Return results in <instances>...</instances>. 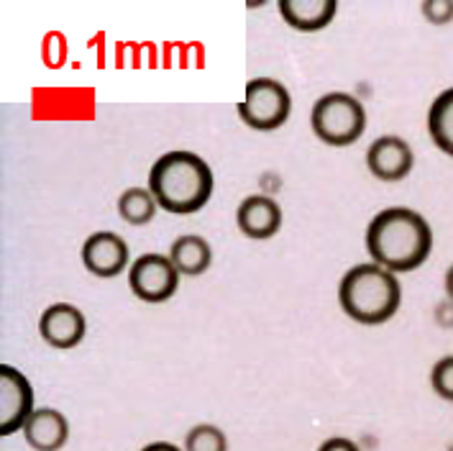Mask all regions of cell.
Segmentation results:
<instances>
[{
  "instance_id": "cell-1",
  "label": "cell",
  "mask_w": 453,
  "mask_h": 451,
  "mask_svg": "<svg viewBox=\"0 0 453 451\" xmlns=\"http://www.w3.org/2000/svg\"><path fill=\"white\" fill-rule=\"evenodd\" d=\"M364 244L372 261L403 275L428 261L435 237L426 215L405 206H392L369 221Z\"/></svg>"
},
{
  "instance_id": "cell-2",
  "label": "cell",
  "mask_w": 453,
  "mask_h": 451,
  "mask_svg": "<svg viewBox=\"0 0 453 451\" xmlns=\"http://www.w3.org/2000/svg\"><path fill=\"white\" fill-rule=\"evenodd\" d=\"M149 191L159 208L174 215H190L203 211L213 198L215 177L211 165L188 149H174L162 154L149 169Z\"/></svg>"
},
{
  "instance_id": "cell-3",
  "label": "cell",
  "mask_w": 453,
  "mask_h": 451,
  "mask_svg": "<svg viewBox=\"0 0 453 451\" xmlns=\"http://www.w3.org/2000/svg\"><path fill=\"white\" fill-rule=\"evenodd\" d=\"M341 310L361 326H382L395 318L403 303V285L395 272L377 261L354 264L338 283Z\"/></svg>"
},
{
  "instance_id": "cell-4",
  "label": "cell",
  "mask_w": 453,
  "mask_h": 451,
  "mask_svg": "<svg viewBox=\"0 0 453 451\" xmlns=\"http://www.w3.org/2000/svg\"><path fill=\"white\" fill-rule=\"evenodd\" d=\"M312 134L328 146L357 144L366 131V108L351 93H326L312 103Z\"/></svg>"
},
{
  "instance_id": "cell-5",
  "label": "cell",
  "mask_w": 453,
  "mask_h": 451,
  "mask_svg": "<svg viewBox=\"0 0 453 451\" xmlns=\"http://www.w3.org/2000/svg\"><path fill=\"white\" fill-rule=\"evenodd\" d=\"M292 113V96L274 77H254L246 82L239 103V119L254 131H277Z\"/></svg>"
},
{
  "instance_id": "cell-6",
  "label": "cell",
  "mask_w": 453,
  "mask_h": 451,
  "mask_svg": "<svg viewBox=\"0 0 453 451\" xmlns=\"http://www.w3.org/2000/svg\"><path fill=\"white\" fill-rule=\"evenodd\" d=\"M128 287L143 303H167L180 287V272L169 254H142L128 267Z\"/></svg>"
},
{
  "instance_id": "cell-7",
  "label": "cell",
  "mask_w": 453,
  "mask_h": 451,
  "mask_svg": "<svg viewBox=\"0 0 453 451\" xmlns=\"http://www.w3.org/2000/svg\"><path fill=\"white\" fill-rule=\"evenodd\" d=\"M34 410V387L28 377L11 364H0V436L24 431Z\"/></svg>"
},
{
  "instance_id": "cell-8",
  "label": "cell",
  "mask_w": 453,
  "mask_h": 451,
  "mask_svg": "<svg viewBox=\"0 0 453 451\" xmlns=\"http://www.w3.org/2000/svg\"><path fill=\"white\" fill-rule=\"evenodd\" d=\"M82 264L90 275L103 277V280H111V277H119L123 275L128 267H131V252H128V244L119 237L116 231H96L85 238L82 244Z\"/></svg>"
},
{
  "instance_id": "cell-9",
  "label": "cell",
  "mask_w": 453,
  "mask_h": 451,
  "mask_svg": "<svg viewBox=\"0 0 453 451\" xmlns=\"http://www.w3.org/2000/svg\"><path fill=\"white\" fill-rule=\"evenodd\" d=\"M366 167L369 172L382 183H400L415 167V152L412 146L395 134H384L369 144L366 149Z\"/></svg>"
},
{
  "instance_id": "cell-10",
  "label": "cell",
  "mask_w": 453,
  "mask_h": 451,
  "mask_svg": "<svg viewBox=\"0 0 453 451\" xmlns=\"http://www.w3.org/2000/svg\"><path fill=\"white\" fill-rule=\"evenodd\" d=\"M39 333L51 349L67 352L82 344L88 333V318L72 303H51L39 315Z\"/></svg>"
},
{
  "instance_id": "cell-11",
  "label": "cell",
  "mask_w": 453,
  "mask_h": 451,
  "mask_svg": "<svg viewBox=\"0 0 453 451\" xmlns=\"http://www.w3.org/2000/svg\"><path fill=\"white\" fill-rule=\"evenodd\" d=\"M236 226L251 241H266L282 229V208L269 195H249L236 208Z\"/></svg>"
},
{
  "instance_id": "cell-12",
  "label": "cell",
  "mask_w": 453,
  "mask_h": 451,
  "mask_svg": "<svg viewBox=\"0 0 453 451\" xmlns=\"http://www.w3.org/2000/svg\"><path fill=\"white\" fill-rule=\"evenodd\" d=\"M24 436L34 451H59L70 441V421L57 408H36L26 421Z\"/></svg>"
},
{
  "instance_id": "cell-13",
  "label": "cell",
  "mask_w": 453,
  "mask_h": 451,
  "mask_svg": "<svg viewBox=\"0 0 453 451\" xmlns=\"http://www.w3.org/2000/svg\"><path fill=\"white\" fill-rule=\"evenodd\" d=\"M280 16L295 31L312 34L331 24L338 13L335 0H280Z\"/></svg>"
},
{
  "instance_id": "cell-14",
  "label": "cell",
  "mask_w": 453,
  "mask_h": 451,
  "mask_svg": "<svg viewBox=\"0 0 453 451\" xmlns=\"http://www.w3.org/2000/svg\"><path fill=\"white\" fill-rule=\"evenodd\" d=\"M169 260L177 267L180 275L200 277L213 264V249H211L208 238L197 237V234H182V237H177L172 241Z\"/></svg>"
},
{
  "instance_id": "cell-15",
  "label": "cell",
  "mask_w": 453,
  "mask_h": 451,
  "mask_svg": "<svg viewBox=\"0 0 453 451\" xmlns=\"http://www.w3.org/2000/svg\"><path fill=\"white\" fill-rule=\"evenodd\" d=\"M428 136L443 154L453 157V88L433 97L428 108Z\"/></svg>"
},
{
  "instance_id": "cell-16",
  "label": "cell",
  "mask_w": 453,
  "mask_h": 451,
  "mask_svg": "<svg viewBox=\"0 0 453 451\" xmlns=\"http://www.w3.org/2000/svg\"><path fill=\"white\" fill-rule=\"evenodd\" d=\"M159 211L157 198L151 195L149 188H128L120 192L119 198V215L128 226H146L154 221Z\"/></svg>"
},
{
  "instance_id": "cell-17",
  "label": "cell",
  "mask_w": 453,
  "mask_h": 451,
  "mask_svg": "<svg viewBox=\"0 0 453 451\" xmlns=\"http://www.w3.org/2000/svg\"><path fill=\"white\" fill-rule=\"evenodd\" d=\"M185 451H228L226 433L213 424H197L185 436Z\"/></svg>"
},
{
  "instance_id": "cell-18",
  "label": "cell",
  "mask_w": 453,
  "mask_h": 451,
  "mask_svg": "<svg viewBox=\"0 0 453 451\" xmlns=\"http://www.w3.org/2000/svg\"><path fill=\"white\" fill-rule=\"evenodd\" d=\"M430 387L438 398L453 403V354L441 356L430 369Z\"/></svg>"
},
{
  "instance_id": "cell-19",
  "label": "cell",
  "mask_w": 453,
  "mask_h": 451,
  "mask_svg": "<svg viewBox=\"0 0 453 451\" xmlns=\"http://www.w3.org/2000/svg\"><path fill=\"white\" fill-rule=\"evenodd\" d=\"M423 19L433 26H449L453 21V0H423Z\"/></svg>"
},
{
  "instance_id": "cell-20",
  "label": "cell",
  "mask_w": 453,
  "mask_h": 451,
  "mask_svg": "<svg viewBox=\"0 0 453 451\" xmlns=\"http://www.w3.org/2000/svg\"><path fill=\"white\" fill-rule=\"evenodd\" d=\"M318 451H361L358 449V444H354L351 439H346V436H331V439H326Z\"/></svg>"
},
{
  "instance_id": "cell-21",
  "label": "cell",
  "mask_w": 453,
  "mask_h": 451,
  "mask_svg": "<svg viewBox=\"0 0 453 451\" xmlns=\"http://www.w3.org/2000/svg\"><path fill=\"white\" fill-rule=\"evenodd\" d=\"M435 323L441 329H453V300L446 298L435 306Z\"/></svg>"
},
{
  "instance_id": "cell-22",
  "label": "cell",
  "mask_w": 453,
  "mask_h": 451,
  "mask_svg": "<svg viewBox=\"0 0 453 451\" xmlns=\"http://www.w3.org/2000/svg\"><path fill=\"white\" fill-rule=\"evenodd\" d=\"M142 451H185V449H180L177 444H169V441H154V444H146Z\"/></svg>"
},
{
  "instance_id": "cell-23",
  "label": "cell",
  "mask_w": 453,
  "mask_h": 451,
  "mask_svg": "<svg viewBox=\"0 0 453 451\" xmlns=\"http://www.w3.org/2000/svg\"><path fill=\"white\" fill-rule=\"evenodd\" d=\"M443 290H446V298H449V300H453V264L449 267L446 277H443Z\"/></svg>"
}]
</instances>
